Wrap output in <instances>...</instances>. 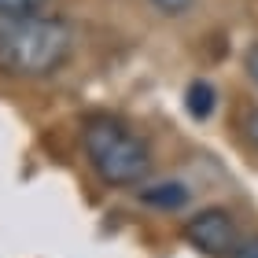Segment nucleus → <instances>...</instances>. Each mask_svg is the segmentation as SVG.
Instances as JSON below:
<instances>
[{"mask_svg": "<svg viewBox=\"0 0 258 258\" xmlns=\"http://www.w3.org/2000/svg\"><path fill=\"white\" fill-rule=\"evenodd\" d=\"M74 44L78 37L70 30V22L55 15L0 22V74L22 78V81L52 78L70 63Z\"/></svg>", "mask_w": 258, "mask_h": 258, "instance_id": "nucleus-1", "label": "nucleus"}, {"mask_svg": "<svg viewBox=\"0 0 258 258\" xmlns=\"http://www.w3.org/2000/svg\"><path fill=\"white\" fill-rule=\"evenodd\" d=\"M81 148L89 155V166L100 173V181L114 184V188L140 184L151 173L148 140L118 118H107V114L89 118L81 129Z\"/></svg>", "mask_w": 258, "mask_h": 258, "instance_id": "nucleus-2", "label": "nucleus"}, {"mask_svg": "<svg viewBox=\"0 0 258 258\" xmlns=\"http://www.w3.org/2000/svg\"><path fill=\"white\" fill-rule=\"evenodd\" d=\"M184 240L210 258H229L240 243V225L225 207H207L184 225Z\"/></svg>", "mask_w": 258, "mask_h": 258, "instance_id": "nucleus-3", "label": "nucleus"}, {"mask_svg": "<svg viewBox=\"0 0 258 258\" xmlns=\"http://www.w3.org/2000/svg\"><path fill=\"white\" fill-rule=\"evenodd\" d=\"M140 199H144L148 207H155V210H181L184 203H188V188H184L181 181H162V184L144 188Z\"/></svg>", "mask_w": 258, "mask_h": 258, "instance_id": "nucleus-4", "label": "nucleus"}, {"mask_svg": "<svg viewBox=\"0 0 258 258\" xmlns=\"http://www.w3.org/2000/svg\"><path fill=\"white\" fill-rule=\"evenodd\" d=\"M214 103H218L214 85L203 81V78H196L192 85H188V92H184V107H188V114H192V118H210Z\"/></svg>", "mask_w": 258, "mask_h": 258, "instance_id": "nucleus-5", "label": "nucleus"}, {"mask_svg": "<svg viewBox=\"0 0 258 258\" xmlns=\"http://www.w3.org/2000/svg\"><path fill=\"white\" fill-rule=\"evenodd\" d=\"M44 4H48V0H0V22L44 15Z\"/></svg>", "mask_w": 258, "mask_h": 258, "instance_id": "nucleus-6", "label": "nucleus"}, {"mask_svg": "<svg viewBox=\"0 0 258 258\" xmlns=\"http://www.w3.org/2000/svg\"><path fill=\"white\" fill-rule=\"evenodd\" d=\"M151 4H155V11L159 15H166V19H177V15H184V11H188L196 0H151Z\"/></svg>", "mask_w": 258, "mask_h": 258, "instance_id": "nucleus-7", "label": "nucleus"}, {"mask_svg": "<svg viewBox=\"0 0 258 258\" xmlns=\"http://www.w3.org/2000/svg\"><path fill=\"white\" fill-rule=\"evenodd\" d=\"M229 258H258V236H247L236 243V251H232Z\"/></svg>", "mask_w": 258, "mask_h": 258, "instance_id": "nucleus-8", "label": "nucleus"}, {"mask_svg": "<svg viewBox=\"0 0 258 258\" xmlns=\"http://www.w3.org/2000/svg\"><path fill=\"white\" fill-rule=\"evenodd\" d=\"M243 70H247V78L258 85V44H251V48L243 52Z\"/></svg>", "mask_w": 258, "mask_h": 258, "instance_id": "nucleus-9", "label": "nucleus"}, {"mask_svg": "<svg viewBox=\"0 0 258 258\" xmlns=\"http://www.w3.org/2000/svg\"><path fill=\"white\" fill-rule=\"evenodd\" d=\"M247 137H251V144L258 148V107H251V114H247Z\"/></svg>", "mask_w": 258, "mask_h": 258, "instance_id": "nucleus-10", "label": "nucleus"}]
</instances>
